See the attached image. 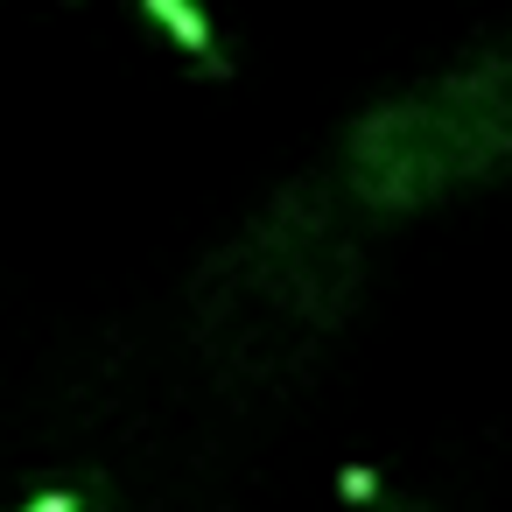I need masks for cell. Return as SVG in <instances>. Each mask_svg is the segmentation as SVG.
<instances>
[{"label":"cell","instance_id":"obj_1","mask_svg":"<svg viewBox=\"0 0 512 512\" xmlns=\"http://www.w3.org/2000/svg\"><path fill=\"white\" fill-rule=\"evenodd\" d=\"M141 15L190 57V71H204V78H225L232 64H225V43H218V29H211V15L197 8V0H141Z\"/></svg>","mask_w":512,"mask_h":512},{"label":"cell","instance_id":"obj_2","mask_svg":"<svg viewBox=\"0 0 512 512\" xmlns=\"http://www.w3.org/2000/svg\"><path fill=\"white\" fill-rule=\"evenodd\" d=\"M337 498L358 505V512H379V505H386V484H379L372 463H337Z\"/></svg>","mask_w":512,"mask_h":512},{"label":"cell","instance_id":"obj_3","mask_svg":"<svg viewBox=\"0 0 512 512\" xmlns=\"http://www.w3.org/2000/svg\"><path fill=\"white\" fill-rule=\"evenodd\" d=\"M22 512H92V491H78V484H50V491H29Z\"/></svg>","mask_w":512,"mask_h":512}]
</instances>
